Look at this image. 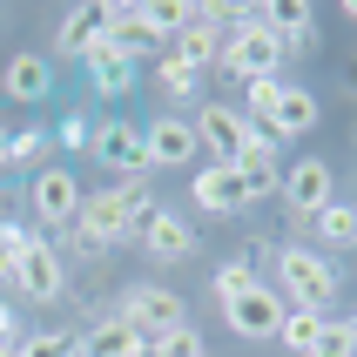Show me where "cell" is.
<instances>
[{"instance_id":"obj_1","label":"cell","mask_w":357,"mask_h":357,"mask_svg":"<svg viewBox=\"0 0 357 357\" xmlns=\"http://www.w3.org/2000/svg\"><path fill=\"white\" fill-rule=\"evenodd\" d=\"M277 257V290L290 310H324V303H337L344 277H337V263L324 257V250H310V243H283V250H270Z\"/></svg>"},{"instance_id":"obj_2","label":"cell","mask_w":357,"mask_h":357,"mask_svg":"<svg viewBox=\"0 0 357 357\" xmlns=\"http://www.w3.org/2000/svg\"><path fill=\"white\" fill-rule=\"evenodd\" d=\"M81 176L75 169H61V162H47V169H34L27 176V189H20V202H27V216L40 222V236L47 229H75V216H81Z\"/></svg>"},{"instance_id":"obj_3","label":"cell","mask_w":357,"mask_h":357,"mask_svg":"<svg viewBox=\"0 0 357 357\" xmlns=\"http://www.w3.org/2000/svg\"><path fill=\"white\" fill-rule=\"evenodd\" d=\"M283 209H290V222L297 229H310V222L337 202V176H331V162L324 155H303V162H283Z\"/></svg>"},{"instance_id":"obj_4","label":"cell","mask_w":357,"mask_h":357,"mask_svg":"<svg viewBox=\"0 0 357 357\" xmlns=\"http://www.w3.org/2000/svg\"><path fill=\"white\" fill-rule=\"evenodd\" d=\"M222 75H236V81H263V75H277L283 68V40L263 27V20H243V27H229L222 34Z\"/></svg>"},{"instance_id":"obj_5","label":"cell","mask_w":357,"mask_h":357,"mask_svg":"<svg viewBox=\"0 0 357 357\" xmlns=\"http://www.w3.org/2000/svg\"><path fill=\"white\" fill-rule=\"evenodd\" d=\"M14 290L27 303H61L68 297V263H61V250L40 236V229L20 243V257H14Z\"/></svg>"},{"instance_id":"obj_6","label":"cell","mask_w":357,"mask_h":357,"mask_svg":"<svg viewBox=\"0 0 357 357\" xmlns=\"http://www.w3.org/2000/svg\"><path fill=\"white\" fill-rule=\"evenodd\" d=\"M95 162H108L121 182H149V142H142V121H95Z\"/></svg>"},{"instance_id":"obj_7","label":"cell","mask_w":357,"mask_h":357,"mask_svg":"<svg viewBox=\"0 0 357 357\" xmlns=\"http://www.w3.org/2000/svg\"><path fill=\"white\" fill-rule=\"evenodd\" d=\"M128 331H135L142 344L155 337V331H169V324H189L182 317V297L169 290V283H135V290H121V310H115Z\"/></svg>"},{"instance_id":"obj_8","label":"cell","mask_w":357,"mask_h":357,"mask_svg":"<svg viewBox=\"0 0 357 357\" xmlns=\"http://www.w3.org/2000/svg\"><path fill=\"white\" fill-rule=\"evenodd\" d=\"M196 142L209 149V162H236L250 142H257V128H250V115L243 108H222V101H202L196 115Z\"/></svg>"},{"instance_id":"obj_9","label":"cell","mask_w":357,"mask_h":357,"mask_svg":"<svg viewBox=\"0 0 357 357\" xmlns=\"http://www.w3.org/2000/svg\"><path fill=\"white\" fill-rule=\"evenodd\" d=\"M101 34L115 40V54H128L135 68L162 47V34L149 27V7H135V0H108V7H101Z\"/></svg>"},{"instance_id":"obj_10","label":"cell","mask_w":357,"mask_h":357,"mask_svg":"<svg viewBox=\"0 0 357 357\" xmlns=\"http://www.w3.org/2000/svg\"><path fill=\"white\" fill-rule=\"evenodd\" d=\"M189 202H196L202 216H236V209H250V189H243V176L229 169V162H202L196 176H189Z\"/></svg>"},{"instance_id":"obj_11","label":"cell","mask_w":357,"mask_h":357,"mask_svg":"<svg viewBox=\"0 0 357 357\" xmlns=\"http://www.w3.org/2000/svg\"><path fill=\"white\" fill-rule=\"evenodd\" d=\"M142 142H149V169H196V155H202L189 115H155L142 128Z\"/></svg>"},{"instance_id":"obj_12","label":"cell","mask_w":357,"mask_h":357,"mask_svg":"<svg viewBox=\"0 0 357 357\" xmlns=\"http://www.w3.org/2000/svg\"><path fill=\"white\" fill-rule=\"evenodd\" d=\"M81 68H88V81H95V95H108V101H121V95H135V88H142V68L128 54H115V40H108V34H95L88 47H81Z\"/></svg>"},{"instance_id":"obj_13","label":"cell","mask_w":357,"mask_h":357,"mask_svg":"<svg viewBox=\"0 0 357 357\" xmlns=\"http://www.w3.org/2000/svg\"><path fill=\"white\" fill-rule=\"evenodd\" d=\"M283 310L290 303L270 290V283H257L250 297H236V303H222V324L236 331V337H250V344H263V337H277V324H283Z\"/></svg>"},{"instance_id":"obj_14","label":"cell","mask_w":357,"mask_h":357,"mask_svg":"<svg viewBox=\"0 0 357 357\" xmlns=\"http://www.w3.org/2000/svg\"><path fill=\"white\" fill-rule=\"evenodd\" d=\"M317 95L310 88H297V81H283V95H277V108H270V121H263V135L270 142H297V135H310L317 128Z\"/></svg>"},{"instance_id":"obj_15","label":"cell","mask_w":357,"mask_h":357,"mask_svg":"<svg viewBox=\"0 0 357 357\" xmlns=\"http://www.w3.org/2000/svg\"><path fill=\"white\" fill-rule=\"evenodd\" d=\"M257 20L283 40V54H303V47H317V14H310L303 0H270V7H257Z\"/></svg>"},{"instance_id":"obj_16","label":"cell","mask_w":357,"mask_h":357,"mask_svg":"<svg viewBox=\"0 0 357 357\" xmlns=\"http://www.w3.org/2000/svg\"><path fill=\"white\" fill-rule=\"evenodd\" d=\"M229 169L243 176V189H250L257 202H263V196H277V189H283V162H277V142L263 135V128H257V142H250V149H243V155L229 162Z\"/></svg>"},{"instance_id":"obj_17","label":"cell","mask_w":357,"mask_h":357,"mask_svg":"<svg viewBox=\"0 0 357 357\" xmlns=\"http://www.w3.org/2000/svg\"><path fill=\"white\" fill-rule=\"evenodd\" d=\"M142 250H149L155 263H182L189 250H196V222L176 216V209H155V222L142 229Z\"/></svg>"},{"instance_id":"obj_18","label":"cell","mask_w":357,"mask_h":357,"mask_svg":"<svg viewBox=\"0 0 357 357\" xmlns=\"http://www.w3.org/2000/svg\"><path fill=\"white\" fill-rule=\"evenodd\" d=\"M0 95H14V101H47L54 95V68L40 54H14L7 68H0Z\"/></svg>"},{"instance_id":"obj_19","label":"cell","mask_w":357,"mask_h":357,"mask_svg":"<svg viewBox=\"0 0 357 357\" xmlns=\"http://www.w3.org/2000/svg\"><path fill=\"white\" fill-rule=\"evenodd\" d=\"M75 357H142V337L121 317H101L95 331H81V337H75Z\"/></svg>"},{"instance_id":"obj_20","label":"cell","mask_w":357,"mask_h":357,"mask_svg":"<svg viewBox=\"0 0 357 357\" xmlns=\"http://www.w3.org/2000/svg\"><path fill=\"white\" fill-rule=\"evenodd\" d=\"M169 54H176V61H189V68H209V61L222 54V27H216V20H209V14L196 7V20H189V27H182L176 40H169Z\"/></svg>"},{"instance_id":"obj_21","label":"cell","mask_w":357,"mask_h":357,"mask_svg":"<svg viewBox=\"0 0 357 357\" xmlns=\"http://www.w3.org/2000/svg\"><path fill=\"white\" fill-rule=\"evenodd\" d=\"M47 149H54V128H40V121H27V128H14L7 135V169H47Z\"/></svg>"},{"instance_id":"obj_22","label":"cell","mask_w":357,"mask_h":357,"mask_svg":"<svg viewBox=\"0 0 357 357\" xmlns=\"http://www.w3.org/2000/svg\"><path fill=\"white\" fill-rule=\"evenodd\" d=\"M324 317H331V310H283L277 344H283L290 357H310V351H317V337H324Z\"/></svg>"},{"instance_id":"obj_23","label":"cell","mask_w":357,"mask_h":357,"mask_svg":"<svg viewBox=\"0 0 357 357\" xmlns=\"http://www.w3.org/2000/svg\"><path fill=\"white\" fill-rule=\"evenodd\" d=\"M310 243H317V250H351L357 243V202H331V209L310 222Z\"/></svg>"},{"instance_id":"obj_24","label":"cell","mask_w":357,"mask_h":357,"mask_svg":"<svg viewBox=\"0 0 357 357\" xmlns=\"http://www.w3.org/2000/svg\"><path fill=\"white\" fill-rule=\"evenodd\" d=\"M95 34H101V7H88V0H81V7H68V14H61L54 54H75V61H81V47H88Z\"/></svg>"},{"instance_id":"obj_25","label":"cell","mask_w":357,"mask_h":357,"mask_svg":"<svg viewBox=\"0 0 357 357\" xmlns=\"http://www.w3.org/2000/svg\"><path fill=\"white\" fill-rule=\"evenodd\" d=\"M257 283H263L257 277V257H229L216 277H209V297H216V303H236V297H250Z\"/></svg>"},{"instance_id":"obj_26","label":"cell","mask_w":357,"mask_h":357,"mask_svg":"<svg viewBox=\"0 0 357 357\" xmlns=\"http://www.w3.org/2000/svg\"><path fill=\"white\" fill-rule=\"evenodd\" d=\"M142 357H209V344H202L196 324H169V331H155L142 344Z\"/></svg>"},{"instance_id":"obj_27","label":"cell","mask_w":357,"mask_h":357,"mask_svg":"<svg viewBox=\"0 0 357 357\" xmlns=\"http://www.w3.org/2000/svg\"><path fill=\"white\" fill-rule=\"evenodd\" d=\"M149 75H155L162 95H176V101H189V95L202 88V68H189V61H176V54H155V68H149Z\"/></svg>"},{"instance_id":"obj_28","label":"cell","mask_w":357,"mask_h":357,"mask_svg":"<svg viewBox=\"0 0 357 357\" xmlns=\"http://www.w3.org/2000/svg\"><path fill=\"white\" fill-rule=\"evenodd\" d=\"M277 95H283V75L243 81V108H250V128H263V121H270V108H277Z\"/></svg>"},{"instance_id":"obj_29","label":"cell","mask_w":357,"mask_h":357,"mask_svg":"<svg viewBox=\"0 0 357 357\" xmlns=\"http://www.w3.org/2000/svg\"><path fill=\"white\" fill-rule=\"evenodd\" d=\"M14 357H75V331H27Z\"/></svg>"},{"instance_id":"obj_30","label":"cell","mask_w":357,"mask_h":357,"mask_svg":"<svg viewBox=\"0 0 357 357\" xmlns=\"http://www.w3.org/2000/svg\"><path fill=\"white\" fill-rule=\"evenodd\" d=\"M310 357H357L351 317H324V337H317V351H310Z\"/></svg>"},{"instance_id":"obj_31","label":"cell","mask_w":357,"mask_h":357,"mask_svg":"<svg viewBox=\"0 0 357 357\" xmlns=\"http://www.w3.org/2000/svg\"><path fill=\"white\" fill-rule=\"evenodd\" d=\"M34 236L27 222H14V216H0V283L14 290V257H20V243Z\"/></svg>"},{"instance_id":"obj_32","label":"cell","mask_w":357,"mask_h":357,"mask_svg":"<svg viewBox=\"0 0 357 357\" xmlns=\"http://www.w3.org/2000/svg\"><path fill=\"white\" fill-rule=\"evenodd\" d=\"M88 142H95V121L81 115V108H68L61 128H54V149H88Z\"/></svg>"},{"instance_id":"obj_33","label":"cell","mask_w":357,"mask_h":357,"mask_svg":"<svg viewBox=\"0 0 357 357\" xmlns=\"http://www.w3.org/2000/svg\"><path fill=\"white\" fill-rule=\"evenodd\" d=\"M27 331H20V317H14V303H0V344H20Z\"/></svg>"},{"instance_id":"obj_34","label":"cell","mask_w":357,"mask_h":357,"mask_svg":"<svg viewBox=\"0 0 357 357\" xmlns=\"http://www.w3.org/2000/svg\"><path fill=\"white\" fill-rule=\"evenodd\" d=\"M7 135H14V128H0V176H7Z\"/></svg>"},{"instance_id":"obj_35","label":"cell","mask_w":357,"mask_h":357,"mask_svg":"<svg viewBox=\"0 0 357 357\" xmlns=\"http://www.w3.org/2000/svg\"><path fill=\"white\" fill-rule=\"evenodd\" d=\"M0 357H14V344H0Z\"/></svg>"},{"instance_id":"obj_36","label":"cell","mask_w":357,"mask_h":357,"mask_svg":"<svg viewBox=\"0 0 357 357\" xmlns=\"http://www.w3.org/2000/svg\"><path fill=\"white\" fill-rule=\"evenodd\" d=\"M351 20H357V0H351Z\"/></svg>"},{"instance_id":"obj_37","label":"cell","mask_w":357,"mask_h":357,"mask_svg":"<svg viewBox=\"0 0 357 357\" xmlns=\"http://www.w3.org/2000/svg\"><path fill=\"white\" fill-rule=\"evenodd\" d=\"M351 331H357V317H351Z\"/></svg>"}]
</instances>
